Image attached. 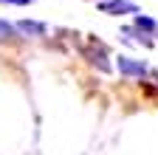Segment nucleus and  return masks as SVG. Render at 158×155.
Returning a JSON list of instances; mask_svg holds the SVG:
<instances>
[{
  "label": "nucleus",
  "mask_w": 158,
  "mask_h": 155,
  "mask_svg": "<svg viewBox=\"0 0 158 155\" xmlns=\"http://www.w3.org/2000/svg\"><path fill=\"white\" fill-rule=\"evenodd\" d=\"M14 34H17V28H14L9 20H0V43H6V40H14Z\"/></svg>",
  "instance_id": "nucleus-6"
},
{
  "label": "nucleus",
  "mask_w": 158,
  "mask_h": 155,
  "mask_svg": "<svg viewBox=\"0 0 158 155\" xmlns=\"http://www.w3.org/2000/svg\"><path fill=\"white\" fill-rule=\"evenodd\" d=\"M14 28L23 31V34H28V37H43L45 34V23H37V20H20Z\"/></svg>",
  "instance_id": "nucleus-5"
},
{
  "label": "nucleus",
  "mask_w": 158,
  "mask_h": 155,
  "mask_svg": "<svg viewBox=\"0 0 158 155\" xmlns=\"http://www.w3.org/2000/svg\"><path fill=\"white\" fill-rule=\"evenodd\" d=\"M133 28H135L138 34H144V37H150V34H158V23L152 20V17H147V14H135Z\"/></svg>",
  "instance_id": "nucleus-4"
},
{
  "label": "nucleus",
  "mask_w": 158,
  "mask_h": 155,
  "mask_svg": "<svg viewBox=\"0 0 158 155\" xmlns=\"http://www.w3.org/2000/svg\"><path fill=\"white\" fill-rule=\"evenodd\" d=\"M99 11L110 14V17H122V14H138V6L133 0H102V3H99Z\"/></svg>",
  "instance_id": "nucleus-2"
},
{
  "label": "nucleus",
  "mask_w": 158,
  "mask_h": 155,
  "mask_svg": "<svg viewBox=\"0 0 158 155\" xmlns=\"http://www.w3.org/2000/svg\"><path fill=\"white\" fill-rule=\"evenodd\" d=\"M116 68H118V73L122 76H130V79H144V76L150 73V68H147V62H141V59H133V56H116Z\"/></svg>",
  "instance_id": "nucleus-1"
},
{
  "label": "nucleus",
  "mask_w": 158,
  "mask_h": 155,
  "mask_svg": "<svg viewBox=\"0 0 158 155\" xmlns=\"http://www.w3.org/2000/svg\"><path fill=\"white\" fill-rule=\"evenodd\" d=\"M85 56L99 68V71H110V62H107V51H105V45L102 43H90V48H85Z\"/></svg>",
  "instance_id": "nucleus-3"
},
{
  "label": "nucleus",
  "mask_w": 158,
  "mask_h": 155,
  "mask_svg": "<svg viewBox=\"0 0 158 155\" xmlns=\"http://www.w3.org/2000/svg\"><path fill=\"white\" fill-rule=\"evenodd\" d=\"M0 3H9V6H31L34 0H0Z\"/></svg>",
  "instance_id": "nucleus-7"
}]
</instances>
